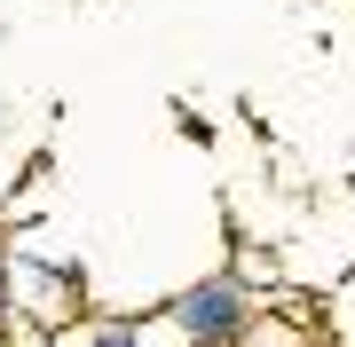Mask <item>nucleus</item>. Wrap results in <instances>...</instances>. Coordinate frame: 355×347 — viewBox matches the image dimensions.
<instances>
[{"mask_svg": "<svg viewBox=\"0 0 355 347\" xmlns=\"http://www.w3.org/2000/svg\"><path fill=\"white\" fill-rule=\"evenodd\" d=\"M174 323H182L190 339H214V347H221V339L245 323V300H237V284H198V292L174 300Z\"/></svg>", "mask_w": 355, "mask_h": 347, "instance_id": "f257e3e1", "label": "nucleus"}, {"mask_svg": "<svg viewBox=\"0 0 355 347\" xmlns=\"http://www.w3.org/2000/svg\"><path fill=\"white\" fill-rule=\"evenodd\" d=\"M87 347H142V332H95Z\"/></svg>", "mask_w": 355, "mask_h": 347, "instance_id": "f03ea898", "label": "nucleus"}, {"mask_svg": "<svg viewBox=\"0 0 355 347\" xmlns=\"http://www.w3.org/2000/svg\"><path fill=\"white\" fill-rule=\"evenodd\" d=\"M0 308H8V276H0Z\"/></svg>", "mask_w": 355, "mask_h": 347, "instance_id": "7ed1b4c3", "label": "nucleus"}, {"mask_svg": "<svg viewBox=\"0 0 355 347\" xmlns=\"http://www.w3.org/2000/svg\"><path fill=\"white\" fill-rule=\"evenodd\" d=\"M198 347H214V339H198Z\"/></svg>", "mask_w": 355, "mask_h": 347, "instance_id": "20e7f679", "label": "nucleus"}, {"mask_svg": "<svg viewBox=\"0 0 355 347\" xmlns=\"http://www.w3.org/2000/svg\"><path fill=\"white\" fill-rule=\"evenodd\" d=\"M0 347H8V339H0Z\"/></svg>", "mask_w": 355, "mask_h": 347, "instance_id": "39448f33", "label": "nucleus"}]
</instances>
